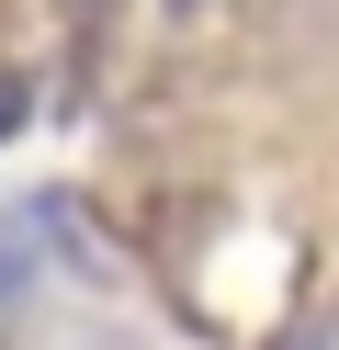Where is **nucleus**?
Returning <instances> with one entry per match:
<instances>
[{
    "mask_svg": "<svg viewBox=\"0 0 339 350\" xmlns=\"http://www.w3.org/2000/svg\"><path fill=\"white\" fill-rule=\"evenodd\" d=\"M170 12H192V0H170Z\"/></svg>",
    "mask_w": 339,
    "mask_h": 350,
    "instance_id": "obj_2",
    "label": "nucleus"
},
{
    "mask_svg": "<svg viewBox=\"0 0 339 350\" xmlns=\"http://www.w3.org/2000/svg\"><path fill=\"white\" fill-rule=\"evenodd\" d=\"M23 113H34V91H23V79H12V68H0V136H12V124H23Z\"/></svg>",
    "mask_w": 339,
    "mask_h": 350,
    "instance_id": "obj_1",
    "label": "nucleus"
}]
</instances>
